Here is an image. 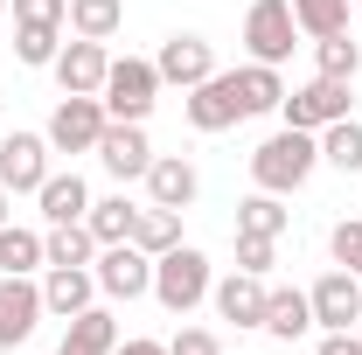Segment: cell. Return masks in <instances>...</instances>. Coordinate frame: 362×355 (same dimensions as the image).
<instances>
[{
	"instance_id": "cell-3",
	"label": "cell",
	"mask_w": 362,
	"mask_h": 355,
	"mask_svg": "<svg viewBox=\"0 0 362 355\" xmlns=\"http://www.w3.org/2000/svg\"><path fill=\"white\" fill-rule=\"evenodd\" d=\"M105 112L112 119H133V126H146V112L160 105V70L146 63V56H119L112 70H105Z\"/></svg>"
},
{
	"instance_id": "cell-30",
	"label": "cell",
	"mask_w": 362,
	"mask_h": 355,
	"mask_svg": "<svg viewBox=\"0 0 362 355\" xmlns=\"http://www.w3.org/2000/svg\"><path fill=\"white\" fill-rule=\"evenodd\" d=\"M349 7L356 0H293V21H300V35H341L349 28Z\"/></svg>"
},
{
	"instance_id": "cell-21",
	"label": "cell",
	"mask_w": 362,
	"mask_h": 355,
	"mask_svg": "<svg viewBox=\"0 0 362 355\" xmlns=\"http://www.w3.org/2000/svg\"><path fill=\"white\" fill-rule=\"evenodd\" d=\"M63 349H70V355H112V349H119V320H112L105 307L70 313V334H63Z\"/></svg>"
},
{
	"instance_id": "cell-34",
	"label": "cell",
	"mask_w": 362,
	"mask_h": 355,
	"mask_svg": "<svg viewBox=\"0 0 362 355\" xmlns=\"http://www.w3.org/2000/svg\"><path fill=\"white\" fill-rule=\"evenodd\" d=\"M168 355H223V342H216L209 327H181L175 342H168Z\"/></svg>"
},
{
	"instance_id": "cell-35",
	"label": "cell",
	"mask_w": 362,
	"mask_h": 355,
	"mask_svg": "<svg viewBox=\"0 0 362 355\" xmlns=\"http://www.w3.org/2000/svg\"><path fill=\"white\" fill-rule=\"evenodd\" d=\"M14 21H70V0H14Z\"/></svg>"
},
{
	"instance_id": "cell-12",
	"label": "cell",
	"mask_w": 362,
	"mask_h": 355,
	"mask_svg": "<svg viewBox=\"0 0 362 355\" xmlns=\"http://www.w3.org/2000/svg\"><path fill=\"white\" fill-rule=\"evenodd\" d=\"M307 300H314V327H356L362 320V272H341V265L320 272Z\"/></svg>"
},
{
	"instance_id": "cell-29",
	"label": "cell",
	"mask_w": 362,
	"mask_h": 355,
	"mask_svg": "<svg viewBox=\"0 0 362 355\" xmlns=\"http://www.w3.org/2000/svg\"><path fill=\"white\" fill-rule=\"evenodd\" d=\"M237 230H244V237H279V230H286V202H279L272 188L244 195V202H237Z\"/></svg>"
},
{
	"instance_id": "cell-8",
	"label": "cell",
	"mask_w": 362,
	"mask_h": 355,
	"mask_svg": "<svg viewBox=\"0 0 362 355\" xmlns=\"http://www.w3.org/2000/svg\"><path fill=\"white\" fill-rule=\"evenodd\" d=\"M49 133H7L0 139V188L7 195H35L49 181Z\"/></svg>"
},
{
	"instance_id": "cell-42",
	"label": "cell",
	"mask_w": 362,
	"mask_h": 355,
	"mask_svg": "<svg viewBox=\"0 0 362 355\" xmlns=\"http://www.w3.org/2000/svg\"><path fill=\"white\" fill-rule=\"evenodd\" d=\"M356 7H362V0H356Z\"/></svg>"
},
{
	"instance_id": "cell-14",
	"label": "cell",
	"mask_w": 362,
	"mask_h": 355,
	"mask_svg": "<svg viewBox=\"0 0 362 355\" xmlns=\"http://www.w3.org/2000/svg\"><path fill=\"white\" fill-rule=\"evenodd\" d=\"M209 300H216V313H223L230 327H265L272 286L258 279V272H230V279H216V286H209Z\"/></svg>"
},
{
	"instance_id": "cell-17",
	"label": "cell",
	"mask_w": 362,
	"mask_h": 355,
	"mask_svg": "<svg viewBox=\"0 0 362 355\" xmlns=\"http://www.w3.org/2000/svg\"><path fill=\"white\" fill-rule=\"evenodd\" d=\"M90 293H98V272H90V265H49V279H42V307L56 313V320L84 313Z\"/></svg>"
},
{
	"instance_id": "cell-4",
	"label": "cell",
	"mask_w": 362,
	"mask_h": 355,
	"mask_svg": "<svg viewBox=\"0 0 362 355\" xmlns=\"http://www.w3.org/2000/svg\"><path fill=\"white\" fill-rule=\"evenodd\" d=\"M112 126V112H105V98H77V91H63V105L49 112V146L56 153H98V133Z\"/></svg>"
},
{
	"instance_id": "cell-18",
	"label": "cell",
	"mask_w": 362,
	"mask_h": 355,
	"mask_svg": "<svg viewBox=\"0 0 362 355\" xmlns=\"http://www.w3.org/2000/svg\"><path fill=\"white\" fill-rule=\"evenodd\" d=\"M35 202H42V223H84L90 188H84V175H77V168H70V175H56V168H49V181L35 188Z\"/></svg>"
},
{
	"instance_id": "cell-40",
	"label": "cell",
	"mask_w": 362,
	"mask_h": 355,
	"mask_svg": "<svg viewBox=\"0 0 362 355\" xmlns=\"http://www.w3.org/2000/svg\"><path fill=\"white\" fill-rule=\"evenodd\" d=\"M0 14H7V0H0Z\"/></svg>"
},
{
	"instance_id": "cell-23",
	"label": "cell",
	"mask_w": 362,
	"mask_h": 355,
	"mask_svg": "<svg viewBox=\"0 0 362 355\" xmlns=\"http://www.w3.org/2000/svg\"><path fill=\"white\" fill-rule=\"evenodd\" d=\"M133 202H126V195H105V202H90L84 209V230L90 237H98V251H105V244H133Z\"/></svg>"
},
{
	"instance_id": "cell-32",
	"label": "cell",
	"mask_w": 362,
	"mask_h": 355,
	"mask_svg": "<svg viewBox=\"0 0 362 355\" xmlns=\"http://www.w3.org/2000/svg\"><path fill=\"white\" fill-rule=\"evenodd\" d=\"M272 265H279V237H244L237 230V272H258L265 279Z\"/></svg>"
},
{
	"instance_id": "cell-28",
	"label": "cell",
	"mask_w": 362,
	"mask_h": 355,
	"mask_svg": "<svg viewBox=\"0 0 362 355\" xmlns=\"http://www.w3.org/2000/svg\"><path fill=\"white\" fill-rule=\"evenodd\" d=\"M133 244L146 251V258L175 251V244H181V209H139V216H133Z\"/></svg>"
},
{
	"instance_id": "cell-19",
	"label": "cell",
	"mask_w": 362,
	"mask_h": 355,
	"mask_svg": "<svg viewBox=\"0 0 362 355\" xmlns=\"http://www.w3.org/2000/svg\"><path fill=\"white\" fill-rule=\"evenodd\" d=\"M314 327V300L300 293V286H272V300H265V334L272 342H300Z\"/></svg>"
},
{
	"instance_id": "cell-41",
	"label": "cell",
	"mask_w": 362,
	"mask_h": 355,
	"mask_svg": "<svg viewBox=\"0 0 362 355\" xmlns=\"http://www.w3.org/2000/svg\"><path fill=\"white\" fill-rule=\"evenodd\" d=\"M56 355H70V349H56Z\"/></svg>"
},
{
	"instance_id": "cell-26",
	"label": "cell",
	"mask_w": 362,
	"mask_h": 355,
	"mask_svg": "<svg viewBox=\"0 0 362 355\" xmlns=\"http://www.w3.org/2000/svg\"><path fill=\"white\" fill-rule=\"evenodd\" d=\"M320 161H327L334 175H362V119H334V126L320 133Z\"/></svg>"
},
{
	"instance_id": "cell-15",
	"label": "cell",
	"mask_w": 362,
	"mask_h": 355,
	"mask_svg": "<svg viewBox=\"0 0 362 355\" xmlns=\"http://www.w3.org/2000/svg\"><path fill=\"white\" fill-rule=\"evenodd\" d=\"M49 70H56V84H63V91L98 98V91H105V70H112V56H105V42H84V35H77V42L56 49V63H49Z\"/></svg>"
},
{
	"instance_id": "cell-24",
	"label": "cell",
	"mask_w": 362,
	"mask_h": 355,
	"mask_svg": "<svg viewBox=\"0 0 362 355\" xmlns=\"http://www.w3.org/2000/svg\"><path fill=\"white\" fill-rule=\"evenodd\" d=\"M0 272H14V279H35V272H42V230L0 223Z\"/></svg>"
},
{
	"instance_id": "cell-10",
	"label": "cell",
	"mask_w": 362,
	"mask_h": 355,
	"mask_svg": "<svg viewBox=\"0 0 362 355\" xmlns=\"http://www.w3.org/2000/svg\"><path fill=\"white\" fill-rule=\"evenodd\" d=\"M42 286L35 279H14V272H0V349H21L35 327H42Z\"/></svg>"
},
{
	"instance_id": "cell-20",
	"label": "cell",
	"mask_w": 362,
	"mask_h": 355,
	"mask_svg": "<svg viewBox=\"0 0 362 355\" xmlns=\"http://www.w3.org/2000/svg\"><path fill=\"white\" fill-rule=\"evenodd\" d=\"M230 84H237L244 119H258V112H279V105H286V84H279L272 63H244V70H230Z\"/></svg>"
},
{
	"instance_id": "cell-11",
	"label": "cell",
	"mask_w": 362,
	"mask_h": 355,
	"mask_svg": "<svg viewBox=\"0 0 362 355\" xmlns=\"http://www.w3.org/2000/svg\"><path fill=\"white\" fill-rule=\"evenodd\" d=\"M181 112H188V126H195V133H230V126L244 119L237 84H230L223 70H216V77H202L195 91H181Z\"/></svg>"
},
{
	"instance_id": "cell-31",
	"label": "cell",
	"mask_w": 362,
	"mask_h": 355,
	"mask_svg": "<svg viewBox=\"0 0 362 355\" xmlns=\"http://www.w3.org/2000/svg\"><path fill=\"white\" fill-rule=\"evenodd\" d=\"M314 63H320V77H349L356 84V70H362V42L341 28V35H320L314 42Z\"/></svg>"
},
{
	"instance_id": "cell-7",
	"label": "cell",
	"mask_w": 362,
	"mask_h": 355,
	"mask_svg": "<svg viewBox=\"0 0 362 355\" xmlns=\"http://www.w3.org/2000/svg\"><path fill=\"white\" fill-rule=\"evenodd\" d=\"M90 272H98V293H112V300H146L153 293V258L139 244H105L90 258Z\"/></svg>"
},
{
	"instance_id": "cell-2",
	"label": "cell",
	"mask_w": 362,
	"mask_h": 355,
	"mask_svg": "<svg viewBox=\"0 0 362 355\" xmlns=\"http://www.w3.org/2000/svg\"><path fill=\"white\" fill-rule=\"evenodd\" d=\"M209 286H216V279H209V258H202L195 244H175V251L153 258V300L168 313H195L209 300Z\"/></svg>"
},
{
	"instance_id": "cell-16",
	"label": "cell",
	"mask_w": 362,
	"mask_h": 355,
	"mask_svg": "<svg viewBox=\"0 0 362 355\" xmlns=\"http://www.w3.org/2000/svg\"><path fill=\"white\" fill-rule=\"evenodd\" d=\"M195 188H202V175H195L181 153H153V168H146V195H153V209H188Z\"/></svg>"
},
{
	"instance_id": "cell-27",
	"label": "cell",
	"mask_w": 362,
	"mask_h": 355,
	"mask_svg": "<svg viewBox=\"0 0 362 355\" xmlns=\"http://www.w3.org/2000/svg\"><path fill=\"white\" fill-rule=\"evenodd\" d=\"M56 49H63V28H56V21H14V56H21L28 70H49Z\"/></svg>"
},
{
	"instance_id": "cell-38",
	"label": "cell",
	"mask_w": 362,
	"mask_h": 355,
	"mask_svg": "<svg viewBox=\"0 0 362 355\" xmlns=\"http://www.w3.org/2000/svg\"><path fill=\"white\" fill-rule=\"evenodd\" d=\"M0 223H14V209H7V188H0Z\"/></svg>"
},
{
	"instance_id": "cell-25",
	"label": "cell",
	"mask_w": 362,
	"mask_h": 355,
	"mask_svg": "<svg viewBox=\"0 0 362 355\" xmlns=\"http://www.w3.org/2000/svg\"><path fill=\"white\" fill-rule=\"evenodd\" d=\"M126 21V0H70V35L84 42H112Z\"/></svg>"
},
{
	"instance_id": "cell-6",
	"label": "cell",
	"mask_w": 362,
	"mask_h": 355,
	"mask_svg": "<svg viewBox=\"0 0 362 355\" xmlns=\"http://www.w3.org/2000/svg\"><path fill=\"white\" fill-rule=\"evenodd\" d=\"M293 35H300V21H293V0H251V14H244V42H251V63H286L293 56Z\"/></svg>"
},
{
	"instance_id": "cell-39",
	"label": "cell",
	"mask_w": 362,
	"mask_h": 355,
	"mask_svg": "<svg viewBox=\"0 0 362 355\" xmlns=\"http://www.w3.org/2000/svg\"><path fill=\"white\" fill-rule=\"evenodd\" d=\"M0 355H21V349H0Z\"/></svg>"
},
{
	"instance_id": "cell-9",
	"label": "cell",
	"mask_w": 362,
	"mask_h": 355,
	"mask_svg": "<svg viewBox=\"0 0 362 355\" xmlns=\"http://www.w3.org/2000/svg\"><path fill=\"white\" fill-rule=\"evenodd\" d=\"M98 161H105L112 181H146V168H153V139H146V126L112 119V126L98 133Z\"/></svg>"
},
{
	"instance_id": "cell-22",
	"label": "cell",
	"mask_w": 362,
	"mask_h": 355,
	"mask_svg": "<svg viewBox=\"0 0 362 355\" xmlns=\"http://www.w3.org/2000/svg\"><path fill=\"white\" fill-rule=\"evenodd\" d=\"M98 258V237L84 223H49L42 230V265H90Z\"/></svg>"
},
{
	"instance_id": "cell-1",
	"label": "cell",
	"mask_w": 362,
	"mask_h": 355,
	"mask_svg": "<svg viewBox=\"0 0 362 355\" xmlns=\"http://www.w3.org/2000/svg\"><path fill=\"white\" fill-rule=\"evenodd\" d=\"M320 168V133H300V126H286V133H272L258 153H251V181L272 188V195H293V188H307V175Z\"/></svg>"
},
{
	"instance_id": "cell-37",
	"label": "cell",
	"mask_w": 362,
	"mask_h": 355,
	"mask_svg": "<svg viewBox=\"0 0 362 355\" xmlns=\"http://www.w3.org/2000/svg\"><path fill=\"white\" fill-rule=\"evenodd\" d=\"M112 355H168V342H146V334H133V342H119Z\"/></svg>"
},
{
	"instance_id": "cell-33",
	"label": "cell",
	"mask_w": 362,
	"mask_h": 355,
	"mask_svg": "<svg viewBox=\"0 0 362 355\" xmlns=\"http://www.w3.org/2000/svg\"><path fill=\"white\" fill-rule=\"evenodd\" d=\"M327 251H334V265H341V272H362V223L356 216L334 223V230H327Z\"/></svg>"
},
{
	"instance_id": "cell-13",
	"label": "cell",
	"mask_w": 362,
	"mask_h": 355,
	"mask_svg": "<svg viewBox=\"0 0 362 355\" xmlns=\"http://www.w3.org/2000/svg\"><path fill=\"white\" fill-rule=\"evenodd\" d=\"M153 70H160V84H181V91H195L202 77H216V49L202 42V35H168L160 42V56H153Z\"/></svg>"
},
{
	"instance_id": "cell-5",
	"label": "cell",
	"mask_w": 362,
	"mask_h": 355,
	"mask_svg": "<svg viewBox=\"0 0 362 355\" xmlns=\"http://www.w3.org/2000/svg\"><path fill=\"white\" fill-rule=\"evenodd\" d=\"M286 126H300V133H327L334 119H349V77H314V84L286 91Z\"/></svg>"
},
{
	"instance_id": "cell-36",
	"label": "cell",
	"mask_w": 362,
	"mask_h": 355,
	"mask_svg": "<svg viewBox=\"0 0 362 355\" xmlns=\"http://www.w3.org/2000/svg\"><path fill=\"white\" fill-rule=\"evenodd\" d=\"M320 355H362V342L349 327H327V334H320Z\"/></svg>"
}]
</instances>
